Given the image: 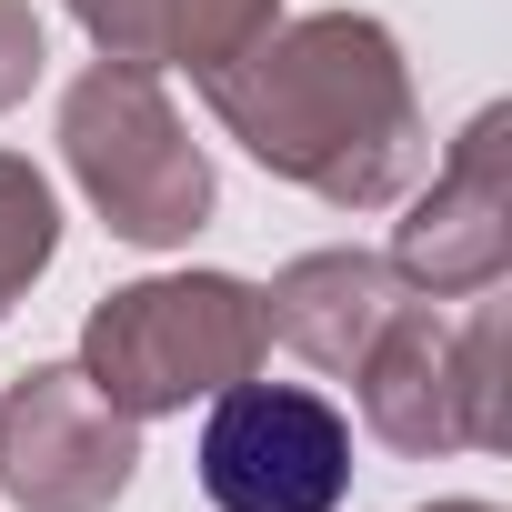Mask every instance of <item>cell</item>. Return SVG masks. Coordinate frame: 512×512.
<instances>
[{"instance_id": "cell-1", "label": "cell", "mask_w": 512, "mask_h": 512, "mask_svg": "<svg viewBox=\"0 0 512 512\" xmlns=\"http://www.w3.org/2000/svg\"><path fill=\"white\" fill-rule=\"evenodd\" d=\"M201 492L221 512H332L352 492V422L302 382H241L201 422Z\"/></svg>"}]
</instances>
